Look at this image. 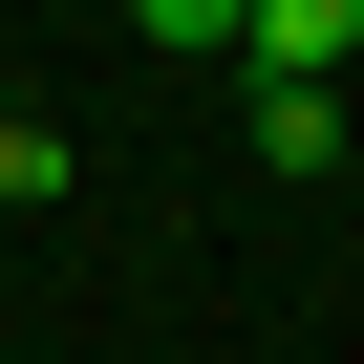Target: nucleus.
<instances>
[{
    "mask_svg": "<svg viewBox=\"0 0 364 364\" xmlns=\"http://www.w3.org/2000/svg\"><path fill=\"white\" fill-rule=\"evenodd\" d=\"M257 171H343V86H257Z\"/></svg>",
    "mask_w": 364,
    "mask_h": 364,
    "instance_id": "obj_2",
    "label": "nucleus"
},
{
    "mask_svg": "<svg viewBox=\"0 0 364 364\" xmlns=\"http://www.w3.org/2000/svg\"><path fill=\"white\" fill-rule=\"evenodd\" d=\"M65 171H86V150H65L43 107H0V215H65Z\"/></svg>",
    "mask_w": 364,
    "mask_h": 364,
    "instance_id": "obj_3",
    "label": "nucleus"
},
{
    "mask_svg": "<svg viewBox=\"0 0 364 364\" xmlns=\"http://www.w3.org/2000/svg\"><path fill=\"white\" fill-rule=\"evenodd\" d=\"M236 65H257V86H321V65H364V0H236Z\"/></svg>",
    "mask_w": 364,
    "mask_h": 364,
    "instance_id": "obj_1",
    "label": "nucleus"
}]
</instances>
